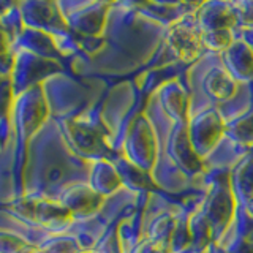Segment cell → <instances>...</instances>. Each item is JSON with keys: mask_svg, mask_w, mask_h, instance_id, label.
I'll return each instance as SVG.
<instances>
[{"mask_svg": "<svg viewBox=\"0 0 253 253\" xmlns=\"http://www.w3.org/2000/svg\"><path fill=\"white\" fill-rule=\"evenodd\" d=\"M71 213L67 211L63 204H57L54 201L40 200L35 201L34 206V218L44 226H54L57 223H63L70 218Z\"/></svg>", "mask_w": 253, "mask_h": 253, "instance_id": "cell-1", "label": "cell"}, {"mask_svg": "<svg viewBox=\"0 0 253 253\" xmlns=\"http://www.w3.org/2000/svg\"><path fill=\"white\" fill-rule=\"evenodd\" d=\"M63 206L67 211L71 212H87L93 209V198L92 195L84 188H75L73 192H70L65 200H62Z\"/></svg>", "mask_w": 253, "mask_h": 253, "instance_id": "cell-2", "label": "cell"}, {"mask_svg": "<svg viewBox=\"0 0 253 253\" xmlns=\"http://www.w3.org/2000/svg\"><path fill=\"white\" fill-rule=\"evenodd\" d=\"M2 76H3V75H2V73H0V84H2V79H3Z\"/></svg>", "mask_w": 253, "mask_h": 253, "instance_id": "cell-3", "label": "cell"}]
</instances>
